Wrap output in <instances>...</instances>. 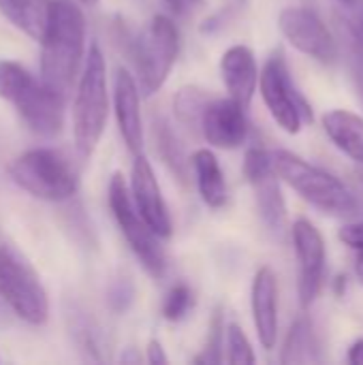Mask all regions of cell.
<instances>
[{"label":"cell","instance_id":"obj_20","mask_svg":"<svg viewBox=\"0 0 363 365\" xmlns=\"http://www.w3.org/2000/svg\"><path fill=\"white\" fill-rule=\"evenodd\" d=\"M193 169L197 175V186L201 199L210 207H223L227 203V184L220 171L218 158L210 150H197L193 154Z\"/></svg>","mask_w":363,"mask_h":365},{"label":"cell","instance_id":"obj_2","mask_svg":"<svg viewBox=\"0 0 363 365\" xmlns=\"http://www.w3.org/2000/svg\"><path fill=\"white\" fill-rule=\"evenodd\" d=\"M0 96L17 109L34 135L45 139L60 135L64 126V96L19 62L0 60Z\"/></svg>","mask_w":363,"mask_h":365},{"label":"cell","instance_id":"obj_5","mask_svg":"<svg viewBox=\"0 0 363 365\" xmlns=\"http://www.w3.org/2000/svg\"><path fill=\"white\" fill-rule=\"evenodd\" d=\"M11 180L41 201H66L79 188V175L71 158L56 148H34L19 154L9 167Z\"/></svg>","mask_w":363,"mask_h":365},{"label":"cell","instance_id":"obj_13","mask_svg":"<svg viewBox=\"0 0 363 365\" xmlns=\"http://www.w3.org/2000/svg\"><path fill=\"white\" fill-rule=\"evenodd\" d=\"M131 192H133L135 207L139 210L143 220L150 225V229L158 237H169L171 235V218H169L158 180L154 175V169L143 154L135 156L133 175H131Z\"/></svg>","mask_w":363,"mask_h":365},{"label":"cell","instance_id":"obj_14","mask_svg":"<svg viewBox=\"0 0 363 365\" xmlns=\"http://www.w3.org/2000/svg\"><path fill=\"white\" fill-rule=\"evenodd\" d=\"M246 109L235 98H216L210 101L203 120H201V135L216 148L233 150L246 141L248 122Z\"/></svg>","mask_w":363,"mask_h":365},{"label":"cell","instance_id":"obj_4","mask_svg":"<svg viewBox=\"0 0 363 365\" xmlns=\"http://www.w3.org/2000/svg\"><path fill=\"white\" fill-rule=\"evenodd\" d=\"M109 115L107 64L101 47L90 45L83 73L73 101V137L81 158H90L96 150Z\"/></svg>","mask_w":363,"mask_h":365},{"label":"cell","instance_id":"obj_10","mask_svg":"<svg viewBox=\"0 0 363 365\" xmlns=\"http://www.w3.org/2000/svg\"><path fill=\"white\" fill-rule=\"evenodd\" d=\"M244 173L255 190L261 220L272 233H282L287 207H285V199L280 192L274 156L265 152L263 148H250L244 158Z\"/></svg>","mask_w":363,"mask_h":365},{"label":"cell","instance_id":"obj_33","mask_svg":"<svg viewBox=\"0 0 363 365\" xmlns=\"http://www.w3.org/2000/svg\"><path fill=\"white\" fill-rule=\"evenodd\" d=\"M148 361L154 365L167 364V355H165L158 340H150V344H148Z\"/></svg>","mask_w":363,"mask_h":365},{"label":"cell","instance_id":"obj_36","mask_svg":"<svg viewBox=\"0 0 363 365\" xmlns=\"http://www.w3.org/2000/svg\"><path fill=\"white\" fill-rule=\"evenodd\" d=\"M355 272H357L359 280L363 282V248L357 250V257H355Z\"/></svg>","mask_w":363,"mask_h":365},{"label":"cell","instance_id":"obj_1","mask_svg":"<svg viewBox=\"0 0 363 365\" xmlns=\"http://www.w3.org/2000/svg\"><path fill=\"white\" fill-rule=\"evenodd\" d=\"M86 45V17L77 2L53 0L51 19L41 41V79L66 96L73 88Z\"/></svg>","mask_w":363,"mask_h":365},{"label":"cell","instance_id":"obj_6","mask_svg":"<svg viewBox=\"0 0 363 365\" xmlns=\"http://www.w3.org/2000/svg\"><path fill=\"white\" fill-rule=\"evenodd\" d=\"M0 297L26 323L43 325L47 321L49 302L39 274L11 244H0Z\"/></svg>","mask_w":363,"mask_h":365},{"label":"cell","instance_id":"obj_22","mask_svg":"<svg viewBox=\"0 0 363 365\" xmlns=\"http://www.w3.org/2000/svg\"><path fill=\"white\" fill-rule=\"evenodd\" d=\"M154 141H156L158 156L169 167V171L180 182H186L188 180V160H186V154H184L180 139L175 137L173 128L169 126V122L165 118L154 120Z\"/></svg>","mask_w":363,"mask_h":365},{"label":"cell","instance_id":"obj_30","mask_svg":"<svg viewBox=\"0 0 363 365\" xmlns=\"http://www.w3.org/2000/svg\"><path fill=\"white\" fill-rule=\"evenodd\" d=\"M349 66H351V77H353L355 90L363 103V45L357 41H353V45L349 49Z\"/></svg>","mask_w":363,"mask_h":365},{"label":"cell","instance_id":"obj_37","mask_svg":"<svg viewBox=\"0 0 363 365\" xmlns=\"http://www.w3.org/2000/svg\"><path fill=\"white\" fill-rule=\"evenodd\" d=\"M79 2H81V4H86V6H94L98 0H79Z\"/></svg>","mask_w":363,"mask_h":365},{"label":"cell","instance_id":"obj_11","mask_svg":"<svg viewBox=\"0 0 363 365\" xmlns=\"http://www.w3.org/2000/svg\"><path fill=\"white\" fill-rule=\"evenodd\" d=\"M278 26L287 41L302 53L325 64H332L338 58L336 38L315 11L304 6H289L280 13Z\"/></svg>","mask_w":363,"mask_h":365},{"label":"cell","instance_id":"obj_38","mask_svg":"<svg viewBox=\"0 0 363 365\" xmlns=\"http://www.w3.org/2000/svg\"><path fill=\"white\" fill-rule=\"evenodd\" d=\"M338 2H344V0H338Z\"/></svg>","mask_w":363,"mask_h":365},{"label":"cell","instance_id":"obj_29","mask_svg":"<svg viewBox=\"0 0 363 365\" xmlns=\"http://www.w3.org/2000/svg\"><path fill=\"white\" fill-rule=\"evenodd\" d=\"M338 4H340V15L351 38L363 45V0H344Z\"/></svg>","mask_w":363,"mask_h":365},{"label":"cell","instance_id":"obj_19","mask_svg":"<svg viewBox=\"0 0 363 365\" xmlns=\"http://www.w3.org/2000/svg\"><path fill=\"white\" fill-rule=\"evenodd\" d=\"M323 128L340 152L363 165V118L344 109H334L325 113Z\"/></svg>","mask_w":363,"mask_h":365},{"label":"cell","instance_id":"obj_26","mask_svg":"<svg viewBox=\"0 0 363 365\" xmlns=\"http://www.w3.org/2000/svg\"><path fill=\"white\" fill-rule=\"evenodd\" d=\"M193 306V293L186 284H175L163 304V314L167 321H180L188 314Z\"/></svg>","mask_w":363,"mask_h":365},{"label":"cell","instance_id":"obj_16","mask_svg":"<svg viewBox=\"0 0 363 365\" xmlns=\"http://www.w3.org/2000/svg\"><path fill=\"white\" fill-rule=\"evenodd\" d=\"M252 319L261 346L272 351L278 338V282L267 265L252 280Z\"/></svg>","mask_w":363,"mask_h":365},{"label":"cell","instance_id":"obj_34","mask_svg":"<svg viewBox=\"0 0 363 365\" xmlns=\"http://www.w3.org/2000/svg\"><path fill=\"white\" fill-rule=\"evenodd\" d=\"M349 364L363 365V340H357L349 351Z\"/></svg>","mask_w":363,"mask_h":365},{"label":"cell","instance_id":"obj_8","mask_svg":"<svg viewBox=\"0 0 363 365\" xmlns=\"http://www.w3.org/2000/svg\"><path fill=\"white\" fill-rule=\"evenodd\" d=\"M109 207H111V214H113L122 235L126 237L131 250L141 261L143 269L152 278H163L167 261H165L163 248L158 246V240H156L158 235L150 229V225L143 220V216L135 207L133 195L128 192V186H126L122 173L111 175V182H109Z\"/></svg>","mask_w":363,"mask_h":365},{"label":"cell","instance_id":"obj_9","mask_svg":"<svg viewBox=\"0 0 363 365\" xmlns=\"http://www.w3.org/2000/svg\"><path fill=\"white\" fill-rule=\"evenodd\" d=\"M259 88L272 118L282 126V130L297 135L302 130L304 120H312L310 107L291 81L282 53H274L265 62L263 73L259 77Z\"/></svg>","mask_w":363,"mask_h":365},{"label":"cell","instance_id":"obj_27","mask_svg":"<svg viewBox=\"0 0 363 365\" xmlns=\"http://www.w3.org/2000/svg\"><path fill=\"white\" fill-rule=\"evenodd\" d=\"M135 299V287L128 278H116L111 284H109V291H107V304L113 312L122 314L131 308Z\"/></svg>","mask_w":363,"mask_h":365},{"label":"cell","instance_id":"obj_17","mask_svg":"<svg viewBox=\"0 0 363 365\" xmlns=\"http://www.w3.org/2000/svg\"><path fill=\"white\" fill-rule=\"evenodd\" d=\"M220 73L223 81L231 94L244 109H248L257 83H259V71H257V60L255 53L246 45H233L223 53L220 60Z\"/></svg>","mask_w":363,"mask_h":365},{"label":"cell","instance_id":"obj_35","mask_svg":"<svg viewBox=\"0 0 363 365\" xmlns=\"http://www.w3.org/2000/svg\"><path fill=\"white\" fill-rule=\"evenodd\" d=\"M120 361H122V364H139L141 357H139V353H137L135 349H126V351L122 353Z\"/></svg>","mask_w":363,"mask_h":365},{"label":"cell","instance_id":"obj_32","mask_svg":"<svg viewBox=\"0 0 363 365\" xmlns=\"http://www.w3.org/2000/svg\"><path fill=\"white\" fill-rule=\"evenodd\" d=\"M163 2L173 11V15L186 17V15H190L195 9H199L203 0H163Z\"/></svg>","mask_w":363,"mask_h":365},{"label":"cell","instance_id":"obj_23","mask_svg":"<svg viewBox=\"0 0 363 365\" xmlns=\"http://www.w3.org/2000/svg\"><path fill=\"white\" fill-rule=\"evenodd\" d=\"M210 101L212 98L201 88L184 86L178 90V94L173 98V111L184 126H188L193 130H201V120H203V113H205Z\"/></svg>","mask_w":363,"mask_h":365},{"label":"cell","instance_id":"obj_18","mask_svg":"<svg viewBox=\"0 0 363 365\" xmlns=\"http://www.w3.org/2000/svg\"><path fill=\"white\" fill-rule=\"evenodd\" d=\"M51 9L53 0H0V13L6 21L39 43L47 32Z\"/></svg>","mask_w":363,"mask_h":365},{"label":"cell","instance_id":"obj_21","mask_svg":"<svg viewBox=\"0 0 363 365\" xmlns=\"http://www.w3.org/2000/svg\"><path fill=\"white\" fill-rule=\"evenodd\" d=\"M280 361L282 364H319L321 361L319 340L308 319H297L295 325L291 327Z\"/></svg>","mask_w":363,"mask_h":365},{"label":"cell","instance_id":"obj_24","mask_svg":"<svg viewBox=\"0 0 363 365\" xmlns=\"http://www.w3.org/2000/svg\"><path fill=\"white\" fill-rule=\"evenodd\" d=\"M68 329H71V336L75 340V344L94 361H101L103 357L98 355L101 349H103V340H101V329L98 325L79 308L71 310L68 312Z\"/></svg>","mask_w":363,"mask_h":365},{"label":"cell","instance_id":"obj_28","mask_svg":"<svg viewBox=\"0 0 363 365\" xmlns=\"http://www.w3.org/2000/svg\"><path fill=\"white\" fill-rule=\"evenodd\" d=\"M223 336H225V325H223V314L216 312L214 321H212V329H210V338L205 344L203 355H199L195 359V364H220V349H223Z\"/></svg>","mask_w":363,"mask_h":365},{"label":"cell","instance_id":"obj_12","mask_svg":"<svg viewBox=\"0 0 363 365\" xmlns=\"http://www.w3.org/2000/svg\"><path fill=\"white\" fill-rule=\"evenodd\" d=\"M293 244L300 261V304L302 308H308L323 284L325 242L310 220L300 218L293 225Z\"/></svg>","mask_w":363,"mask_h":365},{"label":"cell","instance_id":"obj_7","mask_svg":"<svg viewBox=\"0 0 363 365\" xmlns=\"http://www.w3.org/2000/svg\"><path fill=\"white\" fill-rule=\"evenodd\" d=\"M180 51V34L165 15L152 17L145 30L133 41V60L139 75V88L145 96L158 92L175 64Z\"/></svg>","mask_w":363,"mask_h":365},{"label":"cell","instance_id":"obj_25","mask_svg":"<svg viewBox=\"0 0 363 365\" xmlns=\"http://www.w3.org/2000/svg\"><path fill=\"white\" fill-rule=\"evenodd\" d=\"M227 349H229V357L227 361L231 365H252L255 364V353L252 346L246 338V334L237 327V325H229L227 327Z\"/></svg>","mask_w":363,"mask_h":365},{"label":"cell","instance_id":"obj_3","mask_svg":"<svg viewBox=\"0 0 363 365\" xmlns=\"http://www.w3.org/2000/svg\"><path fill=\"white\" fill-rule=\"evenodd\" d=\"M272 156L278 178L287 182L304 201L336 218H349L357 214L359 201L355 192L349 190V186L336 175L287 150H276Z\"/></svg>","mask_w":363,"mask_h":365},{"label":"cell","instance_id":"obj_31","mask_svg":"<svg viewBox=\"0 0 363 365\" xmlns=\"http://www.w3.org/2000/svg\"><path fill=\"white\" fill-rule=\"evenodd\" d=\"M340 240L349 244L351 248L359 250L363 248V220L362 222H351L340 229Z\"/></svg>","mask_w":363,"mask_h":365},{"label":"cell","instance_id":"obj_15","mask_svg":"<svg viewBox=\"0 0 363 365\" xmlns=\"http://www.w3.org/2000/svg\"><path fill=\"white\" fill-rule=\"evenodd\" d=\"M113 105L120 126V135L126 148L137 156L143 150V124L139 109V88L135 77L126 68H118L113 83Z\"/></svg>","mask_w":363,"mask_h":365}]
</instances>
